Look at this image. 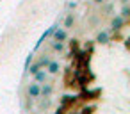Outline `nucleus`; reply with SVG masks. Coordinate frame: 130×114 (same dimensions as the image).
<instances>
[{
    "instance_id": "f257e3e1",
    "label": "nucleus",
    "mask_w": 130,
    "mask_h": 114,
    "mask_svg": "<svg viewBox=\"0 0 130 114\" xmlns=\"http://www.w3.org/2000/svg\"><path fill=\"white\" fill-rule=\"evenodd\" d=\"M128 0H73L32 50L20 84L30 112L128 110Z\"/></svg>"
}]
</instances>
